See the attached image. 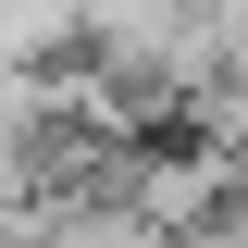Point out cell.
Segmentation results:
<instances>
[{"label":"cell","instance_id":"cell-1","mask_svg":"<svg viewBox=\"0 0 248 248\" xmlns=\"http://www.w3.org/2000/svg\"><path fill=\"white\" fill-rule=\"evenodd\" d=\"M37 124H50V75L37 62H0V161H25Z\"/></svg>","mask_w":248,"mask_h":248}]
</instances>
